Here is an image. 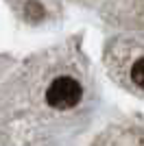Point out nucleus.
<instances>
[{
    "label": "nucleus",
    "instance_id": "1",
    "mask_svg": "<svg viewBox=\"0 0 144 146\" xmlns=\"http://www.w3.org/2000/svg\"><path fill=\"white\" fill-rule=\"evenodd\" d=\"M96 103L81 52H39L0 90V135L7 146H70Z\"/></svg>",
    "mask_w": 144,
    "mask_h": 146
}]
</instances>
